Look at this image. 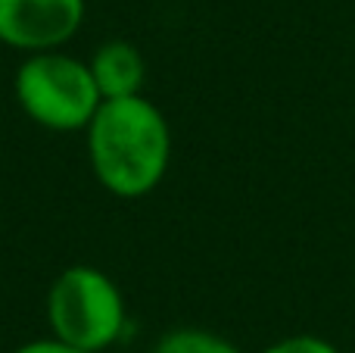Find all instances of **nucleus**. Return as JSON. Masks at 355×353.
I'll return each mask as SVG.
<instances>
[{"label":"nucleus","mask_w":355,"mask_h":353,"mask_svg":"<svg viewBox=\"0 0 355 353\" xmlns=\"http://www.w3.org/2000/svg\"><path fill=\"white\" fill-rule=\"evenodd\" d=\"M85 150L103 191L137 200L153 194L172 166V129L144 94L103 100L85 129Z\"/></svg>","instance_id":"obj_1"},{"label":"nucleus","mask_w":355,"mask_h":353,"mask_svg":"<svg viewBox=\"0 0 355 353\" xmlns=\"http://www.w3.org/2000/svg\"><path fill=\"white\" fill-rule=\"evenodd\" d=\"M12 94L31 122L56 135L85 131L103 104L87 60H78L62 47L25 54L12 75Z\"/></svg>","instance_id":"obj_2"},{"label":"nucleus","mask_w":355,"mask_h":353,"mask_svg":"<svg viewBox=\"0 0 355 353\" xmlns=\"http://www.w3.org/2000/svg\"><path fill=\"white\" fill-rule=\"evenodd\" d=\"M44 313L50 335L87 353L112 347L128 329V304L122 288L112 275L87 263L69 266L56 275L47 288Z\"/></svg>","instance_id":"obj_3"},{"label":"nucleus","mask_w":355,"mask_h":353,"mask_svg":"<svg viewBox=\"0 0 355 353\" xmlns=\"http://www.w3.org/2000/svg\"><path fill=\"white\" fill-rule=\"evenodd\" d=\"M87 16V0H0V44L22 54L66 47Z\"/></svg>","instance_id":"obj_4"},{"label":"nucleus","mask_w":355,"mask_h":353,"mask_svg":"<svg viewBox=\"0 0 355 353\" xmlns=\"http://www.w3.org/2000/svg\"><path fill=\"white\" fill-rule=\"evenodd\" d=\"M91 75L97 81V91L103 100L116 97H135L144 94V81H147V60H144L141 47L131 41H106L87 56Z\"/></svg>","instance_id":"obj_5"},{"label":"nucleus","mask_w":355,"mask_h":353,"mask_svg":"<svg viewBox=\"0 0 355 353\" xmlns=\"http://www.w3.org/2000/svg\"><path fill=\"white\" fill-rule=\"evenodd\" d=\"M153 353H240V347L209 329L184 325V329L166 331V335L156 341Z\"/></svg>","instance_id":"obj_6"},{"label":"nucleus","mask_w":355,"mask_h":353,"mask_svg":"<svg viewBox=\"0 0 355 353\" xmlns=\"http://www.w3.org/2000/svg\"><path fill=\"white\" fill-rule=\"evenodd\" d=\"M262 353H340V350L318 335H290L284 341H275L271 347H265Z\"/></svg>","instance_id":"obj_7"},{"label":"nucleus","mask_w":355,"mask_h":353,"mask_svg":"<svg viewBox=\"0 0 355 353\" xmlns=\"http://www.w3.org/2000/svg\"><path fill=\"white\" fill-rule=\"evenodd\" d=\"M12 353H87L81 347H72V344H66L62 338L50 335V338H35V341H25L19 344Z\"/></svg>","instance_id":"obj_8"}]
</instances>
